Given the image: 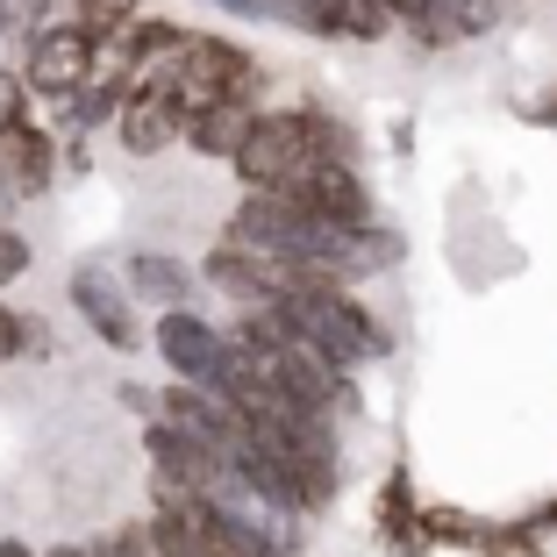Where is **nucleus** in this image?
<instances>
[{
  "instance_id": "obj_1",
  "label": "nucleus",
  "mask_w": 557,
  "mask_h": 557,
  "mask_svg": "<svg viewBox=\"0 0 557 557\" xmlns=\"http://www.w3.org/2000/svg\"><path fill=\"white\" fill-rule=\"evenodd\" d=\"M278 314L308 336L322 358H336L344 372H358V364H372V358H386L394 350V336H386V322H379L372 308H364L350 286H314V278H300L294 294L278 300Z\"/></svg>"
},
{
  "instance_id": "obj_2",
  "label": "nucleus",
  "mask_w": 557,
  "mask_h": 557,
  "mask_svg": "<svg viewBox=\"0 0 557 557\" xmlns=\"http://www.w3.org/2000/svg\"><path fill=\"white\" fill-rule=\"evenodd\" d=\"M158 79L180 94L186 122H194V115H208V108H230V100H258L264 65L244 44H230V36H186L180 58H172Z\"/></svg>"
},
{
  "instance_id": "obj_3",
  "label": "nucleus",
  "mask_w": 557,
  "mask_h": 557,
  "mask_svg": "<svg viewBox=\"0 0 557 557\" xmlns=\"http://www.w3.org/2000/svg\"><path fill=\"white\" fill-rule=\"evenodd\" d=\"M100 79V44L79 29V22H58V29H44L29 44V65H22V86H29L36 100H79L86 86Z\"/></svg>"
},
{
  "instance_id": "obj_4",
  "label": "nucleus",
  "mask_w": 557,
  "mask_h": 557,
  "mask_svg": "<svg viewBox=\"0 0 557 557\" xmlns=\"http://www.w3.org/2000/svg\"><path fill=\"white\" fill-rule=\"evenodd\" d=\"M150 344H158V358L172 364V379H180V386L222 394V379H230V329L200 322V314L186 308V314H158Z\"/></svg>"
},
{
  "instance_id": "obj_5",
  "label": "nucleus",
  "mask_w": 557,
  "mask_h": 557,
  "mask_svg": "<svg viewBox=\"0 0 557 557\" xmlns=\"http://www.w3.org/2000/svg\"><path fill=\"white\" fill-rule=\"evenodd\" d=\"M286 200H294V208L308 214V222L336 230V236L379 230V214H372V186H364L358 164H322V172H308L300 186H286Z\"/></svg>"
},
{
  "instance_id": "obj_6",
  "label": "nucleus",
  "mask_w": 557,
  "mask_h": 557,
  "mask_svg": "<svg viewBox=\"0 0 557 557\" xmlns=\"http://www.w3.org/2000/svg\"><path fill=\"white\" fill-rule=\"evenodd\" d=\"M186 136V108L180 94L150 72V79L129 86V100H122V115H115V144L129 150V158H158V150H172Z\"/></svg>"
},
{
  "instance_id": "obj_7",
  "label": "nucleus",
  "mask_w": 557,
  "mask_h": 557,
  "mask_svg": "<svg viewBox=\"0 0 557 557\" xmlns=\"http://www.w3.org/2000/svg\"><path fill=\"white\" fill-rule=\"evenodd\" d=\"M72 308H79V322L94 329L108 350H136V308L100 264H79V272H72Z\"/></svg>"
},
{
  "instance_id": "obj_8",
  "label": "nucleus",
  "mask_w": 557,
  "mask_h": 557,
  "mask_svg": "<svg viewBox=\"0 0 557 557\" xmlns=\"http://www.w3.org/2000/svg\"><path fill=\"white\" fill-rule=\"evenodd\" d=\"M200 508H208V500H180V493H158V515H150V543H158V557H230L222 543L208 536Z\"/></svg>"
},
{
  "instance_id": "obj_9",
  "label": "nucleus",
  "mask_w": 557,
  "mask_h": 557,
  "mask_svg": "<svg viewBox=\"0 0 557 557\" xmlns=\"http://www.w3.org/2000/svg\"><path fill=\"white\" fill-rule=\"evenodd\" d=\"M194 286H200V272L180 264V258H164V250H136V258H129V294L150 300L158 314H186Z\"/></svg>"
},
{
  "instance_id": "obj_10",
  "label": "nucleus",
  "mask_w": 557,
  "mask_h": 557,
  "mask_svg": "<svg viewBox=\"0 0 557 557\" xmlns=\"http://www.w3.org/2000/svg\"><path fill=\"white\" fill-rule=\"evenodd\" d=\"M0 164H8L15 194H22V200H36V194H50V180H58V144H50V129L22 122V129L0 144Z\"/></svg>"
},
{
  "instance_id": "obj_11",
  "label": "nucleus",
  "mask_w": 557,
  "mask_h": 557,
  "mask_svg": "<svg viewBox=\"0 0 557 557\" xmlns=\"http://www.w3.org/2000/svg\"><path fill=\"white\" fill-rule=\"evenodd\" d=\"M250 129H258V108L250 100H230V108H208V115H194L186 122V144L200 150V158H244V144H250Z\"/></svg>"
},
{
  "instance_id": "obj_12",
  "label": "nucleus",
  "mask_w": 557,
  "mask_h": 557,
  "mask_svg": "<svg viewBox=\"0 0 557 557\" xmlns=\"http://www.w3.org/2000/svg\"><path fill=\"white\" fill-rule=\"evenodd\" d=\"M379 536L394 543L400 557L422 550V508H414V479L408 472H386V486H379Z\"/></svg>"
},
{
  "instance_id": "obj_13",
  "label": "nucleus",
  "mask_w": 557,
  "mask_h": 557,
  "mask_svg": "<svg viewBox=\"0 0 557 557\" xmlns=\"http://www.w3.org/2000/svg\"><path fill=\"white\" fill-rule=\"evenodd\" d=\"M72 22H79L94 44H108V36H129L136 22H144V0H72Z\"/></svg>"
},
{
  "instance_id": "obj_14",
  "label": "nucleus",
  "mask_w": 557,
  "mask_h": 557,
  "mask_svg": "<svg viewBox=\"0 0 557 557\" xmlns=\"http://www.w3.org/2000/svg\"><path fill=\"white\" fill-rule=\"evenodd\" d=\"M479 536H486V522L465 508H422V550L429 543H450V550H479Z\"/></svg>"
},
{
  "instance_id": "obj_15",
  "label": "nucleus",
  "mask_w": 557,
  "mask_h": 557,
  "mask_svg": "<svg viewBox=\"0 0 557 557\" xmlns=\"http://www.w3.org/2000/svg\"><path fill=\"white\" fill-rule=\"evenodd\" d=\"M479 557H543V536L515 515V522H486V536H479Z\"/></svg>"
},
{
  "instance_id": "obj_16",
  "label": "nucleus",
  "mask_w": 557,
  "mask_h": 557,
  "mask_svg": "<svg viewBox=\"0 0 557 557\" xmlns=\"http://www.w3.org/2000/svg\"><path fill=\"white\" fill-rule=\"evenodd\" d=\"M22 122H29V86H22L15 72H0V144H8Z\"/></svg>"
},
{
  "instance_id": "obj_17",
  "label": "nucleus",
  "mask_w": 557,
  "mask_h": 557,
  "mask_svg": "<svg viewBox=\"0 0 557 557\" xmlns=\"http://www.w3.org/2000/svg\"><path fill=\"white\" fill-rule=\"evenodd\" d=\"M22 350H44V329H36L29 314L0 308V358H22Z\"/></svg>"
},
{
  "instance_id": "obj_18",
  "label": "nucleus",
  "mask_w": 557,
  "mask_h": 557,
  "mask_svg": "<svg viewBox=\"0 0 557 557\" xmlns=\"http://www.w3.org/2000/svg\"><path fill=\"white\" fill-rule=\"evenodd\" d=\"M94 557H158V543H150V522H144V529H108V536L94 543Z\"/></svg>"
},
{
  "instance_id": "obj_19",
  "label": "nucleus",
  "mask_w": 557,
  "mask_h": 557,
  "mask_svg": "<svg viewBox=\"0 0 557 557\" xmlns=\"http://www.w3.org/2000/svg\"><path fill=\"white\" fill-rule=\"evenodd\" d=\"M22 272H29V244H22V236L8 230V222H0V294H8V286H15Z\"/></svg>"
},
{
  "instance_id": "obj_20",
  "label": "nucleus",
  "mask_w": 557,
  "mask_h": 557,
  "mask_svg": "<svg viewBox=\"0 0 557 557\" xmlns=\"http://www.w3.org/2000/svg\"><path fill=\"white\" fill-rule=\"evenodd\" d=\"M214 8H230V15H250V22H278L272 0H214Z\"/></svg>"
},
{
  "instance_id": "obj_21",
  "label": "nucleus",
  "mask_w": 557,
  "mask_h": 557,
  "mask_svg": "<svg viewBox=\"0 0 557 557\" xmlns=\"http://www.w3.org/2000/svg\"><path fill=\"white\" fill-rule=\"evenodd\" d=\"M522 522H529V529H536V536H557V500H543V508H529V515H522Z\"/></svg>"
},
{
  "instance_id": "obj_22",
  "label": "nucleus",
  "mask_w": 557,
  "mask_h": 557,
  "mask_svg": "<svg viewBox=\"0 0 557 557\" xmlns=\"http://www.w3.org/2000/svg\"><path fill=\"white\" fill-rule=\"evenodd\" d=\"M0 557H36V550H29L22 536H0Z\"/></svg>"
},
{
  "instance_id": "obj_23",
  "label": "nucleus",
  "mask_w": 557,
  "mask_h": 557,
  "mask_svg": "<svg viewBox=\"0 0 557 557\" xmlns=\"http://www.w3.org/2000/svg\"><path fill=\"white\" fill-rule=\"evenodd\" d=\"M8 194H15V180H8V164H0V200H8Z\"/></svg>"
}]
</instances>
